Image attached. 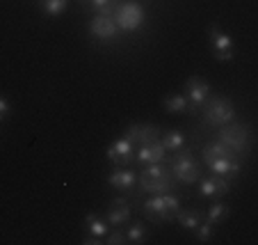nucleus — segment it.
Returning <instances> with one entry per match:
<instances>
[{"mask_svg": "<svg viewBox=\"0 0 258 245\" xmlns=\"http://www.w3.org/2000/svg\"><path fill=\"white\" fill-rule=\"evenodd\" d=\"M142 209H144V213L153 222H171V220H176V213L180 211V200L176 195L162 192V195L146 200Z\"/></svg>", "mask_w": 258, "mask_h": 245, "instance_id": "nucleus-1", "label": "nucleus"}, {"mask_svg": "<svg viewBox=\"0 0 258 245\" xmlns=\"http://www.w3.org/2000/svg\"><path fill=\"white\" fill-rule=\"evenodd\" d=\"M235 117V108L233 103L224 96H213V99H206L204 103V119L208 126H224V124L233 122Z\"/></svg>", "mask_w": 258, "mask_h": 245, "instance_id": "nucleus-2", "label": "nucleus"}, {"mask_svg": "<svg viewBox=\"0 0 258 245\" xmlns=\"http://www.w3.org/2000/svg\"><path fill=\"white\" fill-rule=\"evenodd\" d=\"M219 142L226 144L229 149H233L235 154L238 152H247L249 144H251V131H249L247 124H224L219 126Z\"/></svg>", "mask_w": 258, "mask_h": 245, "instance_id": "nucleus-3", "label": "nucleus"}, {"mask_svg": "<svg viewBox=\"0 0 258 245\" xmlns=\"http://www.w3.org/2000/svg\"><path fill=\"white\" fill-rule=\"evenodd\" d=\"M146 14L144 7L137 5V3H123V5H117L112 12V21L117 23L119 30H126V32H133V30L142 28Z\"/></svg>", "mask_w": 258, "mask_h": 245, "instance_id": "nucleus-4", "label": "nucleus"}, {"mask_svg": "<svg viewBox=\"0 0 258 245\" xmlns=\"http://www.w3.org/2000/svg\"><path fill=\"white\" fill-rule=\"evenodd\" d=\"M171 172H174V177L183 183H195L199 181V163L195 161L190 149H178L174 158H171Z\"/></svg>", "mask_w": 258, "mask_h": 245, "instance_id": "nucleus-5", "label": "nucleus"}, {"mask_svg": "<svg viewBox=\"0 0 258 245\" xmlns=\"http://www.w3.org/2000/svg\"><path fill=\"white\" fill-rule=\"evenodd\" d=\"M210 34V46H213V53L219 62H231L233 60V39H231L229 34L224 30H219L217 25L208 30Z\"/></svg>", "mask_w": 258, "mask_h": 245, "instance_id": "nucleus-6", "label": "nucleus"}, {"mask_svg": "<svg viewBox=\"0 0 258 245\" xmlns=\"http://www.w3.org/2000/svg\"><path fill=\"white\" fill-rule=\"evenodd\" d=\"M208 94H210V85L206 83L204 78H199V76H192V78L187 80L185 96H187V103H190V113H197V110L204 106L206 99H208Z\"/></svg>", "mask_w": 258, "mask_h": 245, "instance_id": "nucleus-7", "label": "nucleus"}, {"mask_svg": "<svg viewBox=\"0 0 258 245\" xmlns=\"http://www.w3.org/2000/svg\"><path fill=\"white\" fill-rule=\"evenodd\" d=\"M123 137H126L133 147H140V144L160 140V128H158L156 124H133V126H128Z\"/></svg>", "mask_w": 258, "mask_h": 245, "instance_id": "nucleus-8", "label": "nucleus"}, {"mask_svg": "<svg viewBox=\"0 0 258 245\" xmlns=\"http://www.w3.org/2000/svg\"><path fill=\"white\" fill-rule=\"evenodd\" d=\"M89 32H92V37H96V39L107 41V39H114V37H117L119 28L112 21V16L98 14V16H94L92 23H89Z\"/></svg>", "mask_w": 258, "mask_h": 245, "instance_id": "nucleus-9", "label": "nucleus"}, {"mask_svg": "<svg viewBox=\"0 0 258 245\" xmlns=\"http://www.w3.org/2000/svg\"><path fill=\"white\" fill-rule=\"evenodd\" d=\"M165 144L160 140H153V142H146V144H140L137 147V161L142 165H151V163H162L165 161Z\"/></svg>", "mask_w": 258, "mask_h": 245, "instance_id": "nucleus-10", "label": "nucleus"}, {"mask_svg": "<svg viewBox=\"0 0 258 245\" xmlns=\"http://www.w3.org/2000/svg\"><path fill=\"white\" fill-rule=\"evenodd\" d=\"M206 165L210 167V172L213 174H219V177H233V174H238L240 172V161L238 156H219V158H210V161H206Z\"/></svg>", "mask_w": 258, "mask_h": 245, "instance_id": "nucleus-11", "label": "nucleus"}, {"mask_svg": "<svg viewBox=\"0 0 258 245\" xmlns=\"http://www.w3.org/2000/svg\"><path fill=\"white\" fill-rule=\"evenodd\" d=\"M107 158H110L114 165H128L133 158V144L128 142L126 137H119L117 142H112L107 147Z\"/></svg>", "mask_w": 258, "mask_h": 245, "instance_id": "nucleus-12", "label": "nucleus"}, {"mask_svg": "<svg viewBox=\"0 0 258 245\" xmlns=\"http://www.w3.org/2000/svg\"><path fill=\"white\" fill-rule=\"evenodd\" d=\"M229 181H226V177H219V174H213V177L204 179V181L199 183V192L204 197H222L229 192Z\"/></svg>", "mask_w": 258, "mask_h": 245, "instance_id": "nucleus-13", "label": "nucleus"}, {"mask_svg": "<svg viewBox=\"0 0 258 245\" xmlns=\"http://www.w3.org/2000/svg\"><path fill=\"white\" fill-rule=\"evenodd\" d=\"M131 220V204H128L123 197L112 200L110 209H107V222L110 225H123V222Z\"/></svg>", "mask_w": 258, "mask_h": 245, "instance_id": "nucleus-14", "label": "nucleus"}, {"mask_svg": "<svg viewBox=\"0 0 258 245\" xmlns=\"http://www.w3.org/2000/svg\"><path fill=\"white\" fill-rule=\"evenodd\" d=\"M107 181H110V186L117 188V190H131L133 186H135L137 177L135 172L126 170V167H119V170H114L110 177H107Z\"/></svg>", "mask_w": 258, "mask_h": 245, "instance_id": "nucleus-15", "label": "nucleus"}, {"mask_svg": "<svg viewBox=\"0 0 258 245\" xmlns=\"http://www.w3.org/2000/svg\"><path fill=\"white\" fill-rule=\"evenodd\" d=\"M85 231H87V236H92V238L103 240L110 229H107V222L101 220L96 213H87V216H85Z\"/></svg>", "mask_w": 258, "mask_h": 245, "instance_id": "nucleus-16", "label": "nucleus"}, {"mask_svg": "<svg viewBox=\"0 0 258 245\" xmlns=\"http://www.w3.org/2000/svg\"><path fill=\"white\" fill-rule=\"evenodd\" d=\"M140 188L144 192H151V195H162V192H169L174 188L171 177L167 179H140Z\"/></svg>", "mask_w": 258, "mask_h": 245, "instance_id": "nucleus-17", "label": "nucleus"}, {"mask_svg": "<svg viewBox=\"0 0 258 245\" xmlns=\"http://www.w3.org/2000/svg\"><path fill=\"white\" fill-rule=\"evenodd\" d=\"M162 106H165L167 113H190V103H187V96L185 94H171V96H167L165 101H162Z\"/></svg>", "mask_w": 258, "mask_h": 245, "instance_id": "nucleus-18", "label": "nucleus"}, {"mask_svg": "<svg viewBox=\"0 0 258 245\" xmlns=\"http://www.w3.org/2000/svg\"><path fill=\"white\" fill-rule=\"evenodd\" d=\"M176 220H178V225L183 227V229H197L204 218H201V213L197 211V209H185V211L176 213Z\"/></svg>", "mask_w": 258, "mask_h": 245, "instance_id": "nucleus-19", "label": "nucleus"}, {"mask_svg": "<svg viewBox=\"0 0 258 245\" xmlns=\"http://www.w3.org/2000/svg\"><path fill=\"white\" fill-rule=\"evenodd\" d=\"M229 218V206L222 204V202H215L208 209V222L210 225H222V222Z\"/></svg>", "mask_w": 258, "mask_h": 245, "instance_id": "nucleus-20", "label": "nucleus"}, {"mask_svg": "<svg viewBox=\"0 0 258 245\" xmlns=\"http://www.w3.org/2000/svg\"><path fill=\"white\" fill-rule=\"evenodd\" d=\"M160 142L165 144V149H169V152H178V149L185 147V135H183L180 131H169Z\"/></svg>", "mask_w": 258, "mask_h": 245, "instance_id": "nucleus-21", "label": "nucleus"}, {"mask_svg": "<svg viewBox=\"0 0 258 245\" xmlns=\"http://www.w3.org/2000/svg\"><path fill=\"white\" fill-rule=\"evenodd\" d=\"M69 0H41V7L48 16H62L67 12Z\"/></svg>", "mask_w": 258, "mask_h": 245, "instance_id": "nucleus-22", "label": "nucleus"}, {"mask_svg": "<svg viewBox=\"0 0 258 245\" xmlns=\"http://www.w3.org/2000/svg\"><path fill=\"white\" fill-rule=\"evenodd\" d=\"M169 177V172H167L165 165L160 163H151V165H146L144 172L140 174V179H167Z\"/></svg>", "mask_w": 258, "mask_h": 245, "instance_id": "nucleus-23", "label": "nucleus"}, {"mask_svg": "<svg viewBox=\"0 0 258 245\" xmlns=\"http://www.w3.org/2000/svg\"><path fill=\"white\" fill-rule=\"evenodd\" d=\"M126 238H128V243H135V245L144 243L146 240V227L142 225V222H133L126 231Z\"/></svg>", "mask_w": 258, "mask_h": 245, "instance_id": "nucleus-24", "label": "nucleus"}, {"mask_svg": "<svg viewBox=\"0 0 258 245\" xmlns=\"http://www.w3.org/2000/svg\"><path fill=\"white\" fill-rule=\"evenodd\" d=\"M213 236H215V225L199 222V227H197V240L199 243H208V240H213Z\"/></svg>", "mask_w": 258, "mask_h": 245, "instance_id": "nucleus-25", "label": "nucleus"}, {"mask_svg": "<svg viewBox=\"0 0 258 245\" xmlns=\"http://www.w3.org/2000/svg\"><path fill=\"white\" fill-rule=\"evenodd\" d=\"M92 5L98 10V14H103V16H112V12H114V0H92Z\"/></svg>", "mask_w": 258, "mask_h": 245, "instance_id": "nucleus-26", "label": "nucleus"}, {"mask_svg": "<svg viewBox=\"0 0 258 245\" xmlns=\"http://www.w3.org/2000/svg\"><path fill=\"white\" fill-rule=\"evenodd\" d=\"M103 243H107V245H123V243H128V238H126V234H121V231H107V236L103 238Z\"/></svg>", "mask_w": 258, "mask_h": 245, "instance_id": "nucleus-27", "label": "nucleus"}, {"mask_svg": "<svg viewBox=\"0 0 258 245\" xmlns=\"http://www.w3.org/2000/svg\"><path fill=\"white\" fill-rule=\"evenodd\" d=\"M10 110H12V103L7 101L5 96H0V122H3V119H7Z\"/></svg>", "mask_w": 258, "mask_h": 245, "instance_id": "nucleus-28", "label": "nucleus"}]
</instances>
